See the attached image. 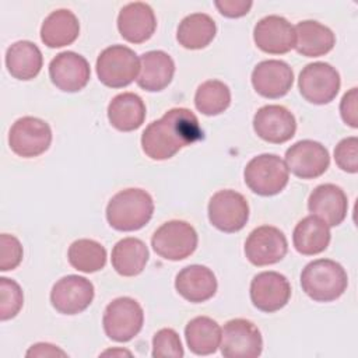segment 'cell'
Here are the masks:
<instances>
[{
    "instance_id": "cell-1",
    "label": "cell",
    "mask_w": 358,
    "mask_h": 358,
    "mask_svg": "<svg viewBox=\"0 0 358 358\" xmlns=\"http://www.w3.org/2000/svg\"><path fill=\"white\" fill-rule=\"evenodd\" d=\"M201 138L203 130L197 116L187 108H172L144 129L141 148L148 158L165 161Z\"/></svg>"
},
{
    "instance_id": "cell-2",
    "label": "cell",
    "mask_w": 358,
    "mask_h": 358,
    "mask_svg": "<svg viewBox=\"0 0 358 358\" xmlns=\"http://www.w3.org/2000/svg\"><path fill=\"white\" fill-rule=\"evenodd\" d=\"M154 213V201L148 192L130 187L117 192L106 206L109 225L122 232L137 231L145 227Z\"/></svg>"
},
{
    "instance_id": "cell-3",
    "label": "cell",
    "mask_w": 358,
    "mask_h": 358,
    "mask_svg": "<svg viewBox=\"0 0 358 358\" xmlns=\"http://www.w3.org/2000/svg\"><path fill=\"white\" fill-rule=\"evenodd\" d=\"M301 287L315 302H331L345 292L348 275L340 263L330 259H317L303 267Z\"/></svg>"
},
{
    "instance_id": "cell-4",
    "label": "cell",
    "mask_w": 358,
    "mask_h": 358,
    "mask_svg": "<svg viewBox=\"0 0 358 358\" xmlns=\"http://www.w3.org/2000/svg\"><path fill=\"white\" fill-rule=\"evenodd\" d=\"M96 76L109 88H123L137 80L140 59L124 45H112L103 49L96 59Z\"/></svg>"
},
{
    "instance_id": "cell-5",
    "label": "cell",
    "mask_w": 358,
    "mask_h": 358,
    "mask_svg": "<svg viewBox=\"0 0 358 358\" xmlns=\"http://www.w3.org/2000/svg\"><path fill=\"white\" fill-rule=\"evenodd\" d=\"M285 162L275 154L253 157L245 166L246 186L259 196L278 194L288 183L289 175Z\"/></svg>"
},
{
    "instance_id": "cell-6",
    "label": "cell",
    "mask_w": 358,
    "mask_h": 358,
    "mask_svg": "<svg viewBox=\"0 0 358 358\" xmlns=\"http://www.w3.org/2000/svg\"><path fill=\"white\" fill-rule=\"evenodd\" d=\"M143 308L130 296H119L109 302L102 317L105 334L116 343H126L134 338L143 329Z\"/></svg>"
},
{
    "instance_id": "cell-7",
    "label": "cell",
    "mask_w": 358,
    "mask_h": 358,
    "mask_svg": "<svg viewBox=\"0 0 358 358\" xmlns=\"http://www.w3.org/2000/svg\"><path fill=\"white\" fill-rule=\"evenodd\" d=\"M199 236L196 229L186 221L171 220L164 222L152 235L154 252L165 260H183L197 248Z\"/></svg>"
},
{
    "instance_id": "cell-8",
    "label": "cell",
    "mask_w": 358,
    "mask_h": 358,
    "mask_svg": "<svg viewBox=\"0 0 358 358\" xmlns=\"http://www.w3.org/2000/svg\"><path fill=\"white\" fill-rule=\"evenodd\" d=\"M52 143L50 126L34 116L17 119L8 131V145L11 151L22 158H34L43 154Z\"/></svg>"
},
{
    "instance_id": "cell-9",
    "label": "cell",
    "mask_w": 358,
    "mask_h": 358,
    "mask_svg": "<svg viewBox=\"0 0 358 358\" xmlns=\"http://www.w3.org/2000/svg\"><path fill=\"white\" fill-rule=\"evenodd\" d=\"M341 85L340 74L329 63L315 62L306 64L299 73L298 88L301 95L310 103L324 105L331 102Z\"/></svg>"
},
{
    "instance_id": "cell-10",
    "label": "cell",
    "mask_w": 358,
    "mask_h": 358,
    "mask_svg": "<svg viewBox=\"0 0 358 358\" xmlns=\"http://www.w3.org/2000/svg\"><path fill=\"white\" fill-rule=\"evenodd\" d=\"M207 211L211 225L227 234L241 231L249 220V204L245 196L231 189L214 193Z\"/></svg>"
},
{
    "instance_id": "cell-11",
    "label": "cell",
    "mask_w": 358,
    "mask_h": 358,
    "mask_svg": "<svg viewBox=\"0 0 358 358\" xmlns=\"http://www.w3.org/2000/svg\"><path fill=\"white\" fill-rule=\"evenodd\" d=\"M220 348L225 358H256L263 350L262 333L248 319H231L221 331Z\"/></svg>"
},
{
    "instance_id": "cell-12",
    "label": "cell",
    "mask_w": 358,
    "mask_h": 358,
    "mask_svg": "<svg viewBox=\"0 0 358 358\" xmlns=\"http://www.w3.org/2000/svg\"><path fill=\"white\" fill-rule=\"evenodd\" d=\"M288 250V242L277 227L262 225L255 228L245 242V256L255 266H270L282 260Z\"/></svg>"
},
{
    "instance_id": "cell-13",
    "label": "cell",
    "mask_w": 358,
    "mask_h": 358,
    "mask_svg": "<svg viewBox=\"0 0 358 358\" xmlns=\"http://www.w3.org/2000/svg\"><path fill=\"white\" fill-rule=\"evenodd\" d=\"M94 295V284L90 280L69 274L57 280L52 287L50 302L59 313L77 315L91 305Z\"/></svg>"
},
{
    "instance_id": "cell-14",
    "label": "cell",
    "mask_w": 358,
    "mask_h": 358,
    "mask_svg": "<svg viewBox=\"0 0 358 358\" xmlns=\"http://www.w3.org/2000/svg\"><path fill=\"white\" fill-rule=\"evenodd\" d=\"M285 165L296 178L315 179L327 171L330 155L322 143L301 140L287 150Z\"/></svg>"
},
{
    "instance_id": "cell-15",
    "label": "cell",
    "mask_w": 358,
    "mask_h": 358,
    "mask_svg": "<svg viewBox=\"0 0 358 358\" xmlns=\"http://www.w3.org/2000/svg\"><path fill=\"white\" fill-rule=\"evenodd\" d=\"M291 298V284L277 271H262L250 282V301L262 312L273 313L282 309Z\"/></svg>"
},
{
    "instance_id": "cell-16",
    "label": "cell",
    "mask_w": 358,
    "mask_h": 358,
    "mask_svg": "<svg viewBox=\"0 0 358 358\" xmlns=\"http://www.w3.org/2000/svg\"><path fill=\"white\" fill-rule=\"evenodd\" d=\"M90 76L91 70L87 59L71 50L56 55L49 63L50 81L64 92L83 90L88 84Z\"/></svg>"
},
{
    "instance_id": "cell-17",
    "label": "cell",
    "mask_w": 358,
    "mask_h": 358,
    "mask_svg": "<svg viewBox=\"0 0 358 358\" xmlns=\"http://www.w3.org/2000/svg\"><path fill=\"white\" fill-rule=\"evenodd\" d=\"M253 129L262 140L282 144L294 137L296 120L285 106L264 105L255 113Z\"/></svg>"
},
{
    "instance_id": "cell-18",
    "label": "cell",
    "mask_w": 358,
    "mask_h": 358,
    "mask_svg": "<svg viewBox=\"0 0 358 358\" xmlns=\"http://www.w3.org/2000/svg\"><path fill=\"white\" fill-rule=\"evenodd\" d=\"M294 83L291 66L282 60L268 59L257 63L252 71L255 91L268 99H277L288 94Z\"/></svg>"
},
{
    "instance_id": "cell-19",
    "label": "cell",
    "mask_w": 358,
    "mask_h": 358,
    "mask_svg": "<svg viewBox=\"0 0 358 358\" xmlns=\"http://www.w3.org/2000/svg\"><path fill=\"white\" fill-rule=\"evenodd\" d=\"M256 46L264 53L282 55L295 48V31L291 22L280 15L263 17L253 29Z\"/></svg>"
},
{
    "instance_id": "cell-20",
    "label": "cell",
    "mask_w": 358,
    "mask_h": 358,
    "mask_svg": "<svg viewBox=\"0 0 358 358\" xmlns=\"http://www.w3.org/2000/svg\"><path fill=\"white\" fill-rule=\"evenodd\" d=\"M308 210L312 215L323 220L329 227H337L347 217L348 199L340 186L323 183L316 186L309 194Z\"/></svg>"
},
{
    "instance_id": "cell-21",
    "label": "cell",
    "mask_w": 358,
    "mask_h": 358,
    "mask_svg": "<svg viewBox=\"0 0 358 358\" xmlns=\"http://www.w3.org/2000/svg\"><path fill=\"white\" fill-rule=\"evenodd\" d=\"M157 28V18L152 8L143 1L129 3L119 11L117 29L123 39L130 43L148 41Z\"/></svg>"
},
{
    "instance_id": "cell-22",
    "label": "cell",
    "mask_w": 358,
    "mask_h": 358,
    "mask_svg": "<svg viewBox=\"0 0 358 358\" xmlns=\"http://www.w3.org/2000/svg\"><path fill=\"white\" fill-rule=\"evenodd\" d=\"M215 274L206 266L190 264L183 267L175 278L178 294L193 303L206 302L217 292Z\"/></svg>"
},
{
    "instance_id": "cell-23",
    "label": "cell",
    "mask_w": 358,
    "mask_h": 358,
    "mask_svg": "<svg viewBox=\"0 0 358 358\" xmlns=\"http://www.w3.org/2000/svg\"><path fill=\"white\" fill-rule=\"evenodd\" d=\"M175 74V63L164 50H150L140 57L137 85L148 92L165 90Z\"/></svg>"
},
{
    "instance_id": "cell-24",
    "label": "cell",
    "mask_w": 358,
    "mask_h": 358,
    "mask_svg": "<svg viewBox=\"0 0 358 358\" xmlns=\"http://www.w3.org/2000/svg\"><path fill=\"white\" fill-rule=\"evenodd\" d=\"M295 49L306 57H319L329 53L336 45L333 31L313 20H305L294 27Z\"/></svg>"
},
{
    "instance_id": "cell-25",
    "label": "cell",
    "mask_w": 358,
    "mask_h": 358,
    "mask_svg": "<svg viewBox=\"0 0 358 358\" xmlns=\"http://www.w3.org/2000/svg\"><path fill=\"white\" fill-rule=\"evenodd\" d=\"M108 119L119 131L137 130L145 119V103L134 92H122L108 105Z\"/></svg>"
},
{
    "instance_id": "cell-26",
    "label": "cell",
    "mask_w": 358,
    "mask_h": 358,
    "mask_svg": "<svg viewBox=\"0 0 358 358\" xmlns=\"http://www.w3.org/2000/svg\"><path fill=\"white\" fill-rule=\"evenodd\" d=\"M330 227L316 215L303 217L294 228L292 243L298 253L305 256L319 255L330 243Z\"/></svg>"
},
{
    "instance_id": "cell-27",
    "label": "cell",
    "mask_w": 358,
    "mask_h": 358,
    "mask_svg": "<svg viewBox=\"0 0 358 358\" xmlns=\"http://www.w3.org/2000/svg\"><path fill=\"white\" fill-rule=\"evenodd\" d=\"M80 34L76 14L66 8L52 11L42 22L41 39L49 48H63L73 43Z\"/></svg>"
},
{
    "instance_id": "cell-28",
    "label": "cell",
    "mask_w": 358,
    "mask_h": 358,
    "mask_svg": "<svg viewBox=\"0 0 358 358\" xmlns=\"http://www.w3.org/2000/svg\"><path fill=\"white\" fill-rule=\"evenodd\" d=\"M43 57L41 49L31 41H18L6 52V67L17 80H32L42 69Z\"/></svg>"
},
{
    "instance_id": "cell-29",
    "label": "cell",
    "mask_w": 358,
    "mask_h": 358,
    "mask_svg": "<svg viewBox=\"0 0 358 358\" xmlns=\"http://www.w3.org/2000/svg\"><path fill=\"white\" fill-rule=\"evenodd\" d=\"M150 253L145 243L138 238H123L112 249V266L117 274L123 277H134L140 274L147 262Z\"/></svg>"
},
{
    "instance_id": "cell-30",
    "label": "cell",
    "mask_w": 358,
    "mask_h": 358,
    "mask_svg": "<svg viewBox=\"0 0 358 358\" xmlns=\"http://www.w3.org/2000/svg\"><path fill=\"white\" fill-rule=\"evenodd\" d=\"M217 34L214 20L204 13L186 15L176 31V39L185 49L197 50L208 46Z\"/></svg>"
},
{
    "instance_id": "cell-31",
    "label": "cell",
    "mask_w": 358,
    "mask_h": 358,
    "mask_svg": "<svg viewBox=\"0 0 358 358\" xmlns=\"http://www.w3.org/2000/svg\"><path fill=\"white\" fill-rule=\"evenodd\" d=\"M220 324L208 316L193 317L185 327V337L189 350L196 355L214 354L221 344Z\"/></svg>"
},
{
    "instance_id": "cell-32",
    "label": "cell",
    "mask_w": 358,
    "mask_h": 358,
    "mask_svg": "<svg viewBox=\"0 0 358 358\" xmlns=\"http://www.w3.org/2000/svg\"><path fill=\"white\" fill-rule=\"evenodd\" d=\"M67 259L73 268L83 273H95L106 264V249L94 239H77L70 245Z\"/></svg>"
},
{
    "instance_id": "cell-33",
    "label": "cell",
    "mask_w": 358,
    "mask_h": 358,
    "mask_svg": "<svg viewBox=\"0 0 358 358\" xmlns=\"http://www.w3.org/2000/svg\"><path fill=\"white\" fill-rule=\"evenodd\" d=\"M231 103L229 87L220 80L201 83L194 94L196 109L206 116H217L228 109Z\"/></svg>"
},
{
    "instance_id": "cell-34",
    "label": "cell",
    "mask_w": 358,
    "mask_h": 358,
    "mask_svg": "<svg viewBox=\"0 0 358 358\" xmlns=\"http://www.w3.org/2000/svg\"><path fill=\"white\" fill-rule=\"evenodd\" d=\"M24 305V294L18 282L11 278H0V319L8 320L18 315Z\"/></svg>"
},
{
    "instance_id": "cell-35",
    "label": "cell",
    "mask_w": 358,
    "mask_h": 358,
    "mask_svg": "<svg viewBox=\"0 0 358 358\" xmlns=\"http://www.w3.org/2000/svg\"><path fill=\"white\" fill-rule=\"evenodd\" d=\"M185 355L179 334L169 327L158 330L152 337V357H173L182 358Z\"/></svg>"
},
{
    "instance_id": "cell-36",
    "label": "cell",
    "mask_w": 358,
    "mask_h": 358,
    "mask_svg": "<svg viewBox=\"0 0 358 358\" xmlns=\"http://www.w3.org/2000/svg\"><path fill=\"white\" fill-rule=\"evenodd\" d=\"M337 166L348 173L358 172V138L355 136L343 138L334 148Z\"/></svg>"
},
{
    "instance_id": "cell-37",
    "label": "cell",
    "mask_w": 358,
    "mask_h": 358,
    "mask_svg": "<svg viewBox=\"0 0 358 358\" xmlns=\"http://www.w3.org/2000/svg\"><path fill=\"white\" fill-rule=\"evenodd\" d=\"M0 245H1L0 270L8 271V270L17 268L20 266V263L22 260V255H24L21 242L14 235L1 234Z\"/></svg>"
},
{
    "instance_id": "cell-38",
    "label": "cell",
    "mask_w": 358,
    "mask_h": 358,
    "mask_svg": "<svg viewBox=\"0 0 358 358\" xmlns=\"http://www.w3.org/2000/svg\"><path fill=\"white\" fill-rule=\"evenodd\" d=\"M358 90L354 87L347 91L340 102V115L345 124L352 129L358 127Z\"/></svg>"
},
{
    "instance_id": "cell-39",
    "label": "cell",
    "mask_w": 358,
    "mask_h": 358,
    "mask_svg": "<svg viewBox=\"0 0 358 358\" xmlns=\"http://www.w3.org/2000/svg\"><path fill=\"white\" fill-rule=\"evenodd\" d=\"M214 6L224 17L239 18L249 13L253 3L250 0H217Z\"/></svg>"
},
{
    "instance_id": "cell-40",
    "label": "cell",
    "mask_w": 358,
    "mask_h": 358,
    "mask_svg": "<svg viewBox=\"0 0 358 358\" xmlns=\"http://www.w3.org/2000/svg\"><path fill=\"white\" fill-rule=\"evenodd\" d=\"M29 358H43V357H67V354L60 350L57 345H53L50 343H36L34 345H31L25 354Z\"/></svg>"
},
{
    "instance_id": "cell-41",
    "label": "cell",
    "mask_w": 358,
    "mask_h": 358,
    "mask_svg": "<svg viewBox=\"0 0 358 358\" xmlns=\"http://www.w3.org/2000/svg\"><path fill=\"white\" fill-rule=\"evenodd\" d=\"M102 357H106V355H112V357H123V355H127V357H131V352L127 351V350H106L101 354Z\"/></svg>"
}]
</instances>
